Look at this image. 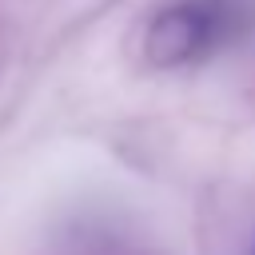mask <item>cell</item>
I'll return each mask as SVG.
<instances>
[{"mask_svg":"<svg viewBox=\"0 0 255 255\" xmlns=\"http://www.w3.org/2000/svg\"><path fill=\"white\" fill-rule=\"evenodd\" d=\"M235 32V8L227 0H179L151 16L143 28L147 68H183L215 52Z\"/></svg>","mask_w":255,"mask_h":255,"instance_id":"6da1fadb","label":"cell"}]
</instances>
